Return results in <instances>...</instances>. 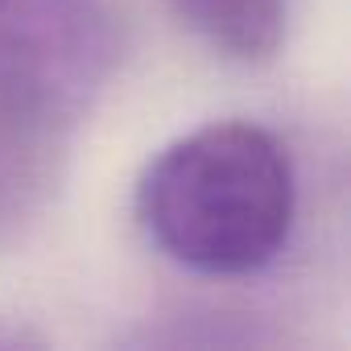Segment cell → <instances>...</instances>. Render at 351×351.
<instances>
[{
	"instance_id": "obj_1",
	"label": "cell",
	"mask_w": 351,
	"mask_h": 351,
	"mask_svg": "<svg viewBox=\"0 0 351 351\" xmlns=\"http://www.w3.org/2000/svg\"><path fill=\"white\" fill-rule=\"evenodd\" d=\"M285 145L248 120H215L165 145L136 182V219L182 269L244 277L277 261L293 228Z\"/></svg>"
},
{
	"instance_id": "obj_2",
	"label": "cell",
	"mask_w": 351,
	"mask_h": 351,
	"mask_svg": "<svg viewBox=\"0 0 351 351\" xmlns=\"http://www.w3.org/2000/svg\"><path fill=\"white\" fill-rule=\"evenodd\" d=\"M120 34L108 0H0V108L50 132L108 83Z\"/></svg>"
},
{
	"instance_id": "obj_3",
	"label": "cell",
	"mask_w": 351,
	"mask_h": 351,
	"mask_svg": "<svg viewBox=\"0 0 351 351\" xmlns=\"http://www.w3.org/2000/svg\"><path fill=\"white\" fill-rule=\"evenodd\" d=\"M169 9L232 62H265L285 38V0H169Z\"/></svg>"
},
{
	"instance_id": "obj_4",
	"label": "cell",
	"mask_w": 351,
	"mask_h": 351,
	"mask_svg": "<svg viewBox=\"0 0 351 351\" xmlns=\"http://www.w3.org/2000/svg\"><path fill=\"white\" fill-rule=\"evenodd\" d=\"M25 343H42V339L25 335V330H5V326H0V347H25Z\"/></svg>"
}]
</instances>
